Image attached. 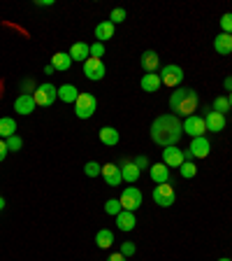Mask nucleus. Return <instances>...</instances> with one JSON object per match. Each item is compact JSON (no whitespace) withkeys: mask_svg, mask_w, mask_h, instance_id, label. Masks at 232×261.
I'll return each mask as SVG.
<instances>
[{"mask_svg":"<svg viewBox=\"0 0 232 261\" xmlns=\"http://www.w3.org/2000/svg\"><path fill=\"white\" fill-rule=\"evenodd\" d=\"M184 136V124L177 114H160L151 124V140L160 147H174Z\"/></svg>","mask_w":232,"mask_h":261,"instance_id":"f257e3e1","label":"nucleus"},{"mask_svg":"<svg viewBox=\"0 0 232 261\" xmlns=\"http://www.w3.org/2000/svg\"><path fill=\"white\" fill-rule=\"evenodd\" d=\"M197 105H200V96H197L195 89L179 87V89H174L172 96H170V108H172V112L177 114V117H190V114L197 110Z\"/></svg>","mask_w":232,"mask_h":261,"instance_id":"f03ea898","label":"nucleus"},{"mask_svg":"<svg viewBox=\"0 0 232 261\" xmlns=\"http://www.w3.org/2000/svg\"><path fill=\"white\" fill-rule=\"evenodd\" d=\"M95 110H97V98L93 93H79V98H77V103H75L77 117L79 119H91L93 114H95Z\"/></svg>","mask_w":232,"mask_h":261,"instance_id":"7ed1b4c3","label":"nucleus"},{"mask_svg":"<svg viewBox=\"0 0 232 261\" xmlns=\"http://www.w3.org/2000/svg\"><path fill=\"white\" fill-rule=\"evenodd\" d=\"M32 98H35V103H38L40 108H49V105L56 103V98H58V89H56L54 84L44 82V84H40V87L35 89Z\"/></svg>","mask_w":232,"mask_h":261,"instance_id":"20e7f679","label":"nucleus"},{"mask_svg":"<svg viewBox=\"0 0 232 261\" xmlns=\"http://www.w3.org/2000/svg\"><path fill=\"white\" fill-rule=\"evenodd\" d=\"M209 152H211V142L202 136V138H193L190 140V147L184 152V156H186V161H190V159H207Z\"/></svg>","mask_w":232,"mask_h":261,"instance_id":"39448f33","label":"nucleus"},{"mask_svg":"<svg viewBox=\"0 0 232 261\" xmlns=\"http://www.w3.org/2000/svg\"><path fill=\"white\" fill-rule=\"evenodd\" d=\"M184 70L179 68V65H174V63H170V65H162L160 68V80H162V84L165 87H170V89H179V84L184 82Z\"/></svg>","mask_w":232,"mask_h":261,"instance_id":"423d86ee","label":"nucleus"},{"mask_svg":"<svg viewBox=\"0 0 232 261\" xmlns=\"http://www.w3.org/2000/svg\"><path fill=\"white\" fill-rule=\"evenodd\" d=\"M153 201H156V205H160V207L174 205V201H177L174 185H170V182H165V185H158L156 189H153Z\"/></svg>","mask_w":232,"mask_h":261,"instance_id":"0eeeda50","label":"nucleus"},{"mask_svg":"<svg viewBox=\"0 0 232 261\" xmlns=\"http://www.w3.org/2000/svg\"><path fill=\"white\" fill-rule=\"evenodd\" d=\"M119 203H121L123 210L135 212L137 207L142 205V191L137 189V187H125L123 194H121V198H119Z\"/></svg>","mask_w":232,"mask_h":261,"instance_id":"6e6552de","label":"nucleus"},{"mask_svg":"<svg viewBox=\"0 0 232 261\" xmlns=\"http://www.w3.org/2000/svg\"><path fill=\"white\" fill-rule=\"evenodd\" d=\"M105 72H107V68H105L103 59H93V56H88V59L84 61V75H86L88 80L100 82L105 77Z\"/></svg>","mask_w":232,"mask_h":261,"instance_id":"1a4fd4ad","label":"nucleus"},{"mask_svg":"<svg viewBox=\"0 0 232 261\" xmlns=\"http://www.w3.org/2000/svg\"><path fill=\"white\" fill-rule=\"evenodd\" d=\"M184 133H188L190 138H202L207 133V124L205 117H197V114H190L184 121Z\"/></svg>","mask_w":232,"mask_h":261,"instance_id":"9d476101","label":"nucleus"},{"mask_svg":"<svg viewBox=\"0 0 232 261\" xmlns=\"http://www.w3.org/2000/svg\"><path fill=\"white\" fill-rule=\"evenodd\" d=\"M184 161H186L184 149H179L177 145H174V147H165V149H162V163H165L168 168H179Z\"/></svg>","mask_w":232,"mask_h":261,"instance_id":"9b49d317","label":"nucleus"},{"mask_svg":"<svg viewBox=\"0 0 232 261\" xmlns=\"http://www.w3.org/2000/svg\"><path fill=\"white\" fill-rule=\"evenodd\" d=\"M35 108H38V103H35L32 93H21V96L14 100V112L21 114V117H26V114H32V112H35Z\"/></svg>","mask_w":232,"mask_h":261,"instance_id":"f8f14e48","label":"nucleus"},{"mask_svg":"<svg viewBox=\"0 0 232 261\" xmlns=\"http://www.w3.org/2000/svg\"><path fill=\"white\" fill-rule=\"evenodd\" d=\"M205 124H207V130H211V133H221L223 128H225V114H218L214 112V110L207 108L205 110Z\"/></svg>","mask_w":232,"mask_h":261,"instance_id":"ddd939ff","label":"nucleus"},{"mask_svg":"<svg viewBox=\"0 0 232 261\" xmlns=\"http://www.w3.org/2000/svg\"><path fill=\"white\" fill-rule=\"evenodd\" d=\"M103 177L109 187H119L123 182V175H121V168L116 163H105L103 166Z\"/></svg>","mask_w":232,"mask_h":261,"instance_id":"4468645a","label":"nucleus"},{"mask_svg":"<svg viewBox=\"0 0 232 261\" xmlns=\"http://www.w3.org/2000/svg\"><path fill=\"white\" fill-rule=\"evenodd\" d=\"M149 175H151V179L156 182V185H165V182H170V168L162 161L149 166Z\"/></svg>","mask_w":232,"mask_h":261,"instance_id":"2eb2a0df","label":"nucleus"},{"mask_svg":"<svg viewBox=\"0 0 232 261\" xmlns=\"http://www.w3.org/2000/svg\"><path fill=\"white\" fill-rule=\"evenodd\" d=\"M140 63H142V68H144L146 72H156L158 68H160V56H158L153 49H146L144 54H142Z\"/></svg>","mask_w":232,"mask_h":261,"instance_id":"dca6fc26","label":"nucleus"},{"mask_svg":"<svg viewBox=\"0 0 232 261\" xmlns=\"http://www.w3.org/2000/svg\"><path fill=\"white\" fill-rule=\"evenodd\" d=\"M140 87L144 89L146 93H156L158 89L162 87V80H160V75H158V72H146V75L142 77Z\"/></svg>","mask_w":232,"mask_h":261,"instance_id":"f3484780","label":"nucleus"},{"mask_svg":"<svg viewBox=\"0 0 232 261\" xmlns=\"http://www.w3.org/2000/svg\"><path fill=\"white\" fill-rule=\"evenodd\" d=\"M116 226L121 228V231H132V228L137 226V219H135V212H128V210H121L119 215H116Z\"/></svg>","mask_w":232,"mask_h":261,"instance_id":"a211bd4d","label":"nucleus"},{"mask_svg":"<svg viewBox=\"0 0 232 261\" xmlns=\"http://www.w3.org/2000/svg\"><path fill=\"white\" fill-rule=\"evenodd\" d=\"M214 49H216L221 56L232 54V35L230 33H221V35H216V38H214Z\"/></svg>","mask_w":232,"mask_h":261,"instance_id":"6ab92c4d","label":"nucleus"},{"mask_svg":"<svg viewBox=\"0 0 232 261\" xmlns=\"http://www.w3.org/2000/svg\"><path fill=\"white\" fill-rule=\"evenodd\" d=\"M119 140H121V136H119V130L114 128V126H103V128H100V142H103V145L116 147L119 145Z\"/></svg>","mask_w":232,"mask_h":261,"instance_id":"aec40b11","label":"nucleus"},{"mask_svg":"<svg viewBox=\"0 0 232 261\" xmlns=\"http://www.w3.org/2000/svg\"><path fill=\"white\" fill-rule=\"evenodd\" d=\"M119 168H121V175H123V179H125V182H130V185H132V182H137V179H140V175H142V170L137 168L132 161H123Z\"/></svg>","mask_w":232,"mask_h":261,"instance_id":"412c9836","label":"nucleus"},{"mask_svg":"<svg viewBox=\"0 0 232 261\" xmlns=\"http://www.w3.org/2000/svg\"><path fill=\"white\" fill-rule=\"evenodd\" d=\"M68 54H70L72 61H86L88 56H91V44H86V42H75Z\"/></svg>","mask_w":232,"mask_h":261,"instance_id":"4be33fe9","label":"nucleus"},{"mask_svg":"<svg viewBox=\"0 0 232 261\" xmlns=\"http://www.w3.org/2000/svg\"><path fill=\"white\" fill-rule=\"evenodd\" d=\"M51 65H54V70L65 72V70H68V68L72 65L70 54H68V51H56V54L51 56Z\"/></svg>","mask_w":232,"mask_h":261,"instance_id":"5701e85b","label":"nucleus"},{"mask_svg":"<svg viewBox=\"0 0 232 261\" xmlns=\"http://www.w3.org/2000/svg\"><path fill=\"white\" fill-rule=\"evenodd\" d=\"M58 98L63 103H77V98H79V89L75 84H63L58 89Z\"/></svg>","mask_w":232,"mask_h":261,"instance_id":"b1692460","label":"nucleus"},{"mask_svg":"<svg viewBox=\"0 0 232 261\" xmlns=\"http://www.w3.org/2000/svg\"><path fill=\"white\" fill-rule=\"evenodd\" d=\"M95 38H97V42H105V40L114 38V23L109 21V19L95 26Z\"/></svg>","mask_w":232,"mask_h":261,"instance_id":"393cba45","label":"nucleus"},{"mask_svg":"<svg viewBox=\"0 0 232 261\" xmlns=\"http://www.w3.org/2000/svg\"><path fill=\"white\" fill-rule=\"evenodd\" d=\"M16 136V121L12 117H0V138H12Z\"/></svg>","mask_w":232,"mask_h":261,"instance_id":"a878e982","label":"nucleus"},{"mask_svg":"<svg viewBox=\"0 0 232 261\" xmlns=\"http://www.w3.org/2000/svg\"><path fill=\"white\" fill-rule=\"evenodd\" d=\"M114 243V233L109 231V228H100L95 233V245L100 247V250H107V247H112Z\"/></svg>","mask_w":232,"mask_h":261,"instance_id":"bb28decb","label":"nucleus"},{"mask_svg":"<svg viewBox=\"0 0 232 261\" xmlns=\"http://www.w3.org/2000/svg\"><path fill=\"white\" fill-rule=\"evenodd\" d=\"M211 110L218 114H225L227 110H230V100H227V96H218L214 98V105H211Z\"/></svg>","mask_w":232,"mask_h":261,"instance_id":"cd10ccee","label":"nucleus"},{"mask_svg":"<svg viewBox=\"0 0 232 261\" xmlns=\"http://www.w3.org/2000/svg\"><path fill=\"white\" fill-rule=\"evenodd\" d=\"M179 170H181V177H186V179H190V177L197 175V166H195L193 161H184L181 166H179Z\"/></svg>","mask_w":232,"mask_h":261,"instance_id":"c85d7f7f","label":"nucleus"},{"mask_svg":"<svg viewBox=\"0 0 232 261\" xmlns=\"http://www.w3.org/2000/svg\"><path fill=\"white\" fill-rule=\"evenodd\" d=\"M84 173H86L88 177H97V175H103V166L97 161H88L86 166H84Z\"/></svg>","mask_w":232,"mask_h":261,"instance_id":"c756f323","label":"nucleus"},{"mask_svg":"<svg viewBox=\"0 0 232 261\" xmlns=\"http://www.w3.org/2000/svg\"><path fill=\"white\" fill-rule=\"evenodd\" d=\"M125 16H128V14H125L123 7H116V10L109 12V21L116 26V23H123V21H125Z\"/></svg>","mask_w":232,"mask_h":261,"instance_id":"7c9ffc66","label":"nucleus"},{"mask_svg":"<svg viewBox=\"0 0 232 261\" xmlns=\"http://www.w3.org/2000/svg\"><path fill=\"white\" fill-rule=\"evenodd\" d=\"M121 210H123V207H121V203L116 201V198H109V201L105 203V212H107V215H112V217H116Z\"/></svg>","mask_w":232,"mask_h":261,"instance_id":"2f4dec72","label":"nucleus"},{"mask_svg":"<svg viewBox=\"0 0 232 261\" xmlns=\"http://www.w3.org/2000/svg\"><path fill=\"white\" fill-rule=\"evenodd\" d=\"M7 149H10V152H19V149H21L23 147V140L19 136H12V138H7Z\"/></svg>","mask_w":232,"mask_h":261,"instance_id":"473e14b6","label":"nucleus"},{"mask_svg":"<svg viewBox=\"0 0 232 261\" xmlns=\"http://www.w3.org/2000/svg\"><path fill=\"white\" fill-rule=\"evenodd\" d=\"M121 254H123L125 259L135 254V243H132V240H125V243H121Z\"/></svg>","mask_w":232,"mask_h":261,"instance_id":"72a5a7b5","label":"nucleus"},{"mask_svg":"<svg viewBox=\"0 0 232 261\" xmlns=\"http://www.w3.org/2000/svg\"><path fill=\"white\" fill-rule=\"evenodd\" d=\"M221 28H223V33H230L232 35V14L230 12L221 16Z\"/></svg>","mask_w":232,"mask_h":261,"instance_id":"f704fd0d","label":"nucleus"},{"mask_svg":"<svg viewBox=\"0 0 232 261\" xmlns=\"http://www.w3.org/2000/svg\"><path fill=\"white\" fill-rule=\"evenodd\" d=\"M103 54H105V44H103V42H97V40H95V42L91 44V56H93V59H100Z\"/></svg>","mask_w":232,"mask_h":261,"instance_id":"c9c22d12","label":"nucleus"},{"mask_svg":"<svg viewBox=\"0 0 232 261\" xmlns=\"http://www.w3.org/2000/svg\"><path fill=\"white\" fill-rule=\"evenodd\" d=\"M132 163H135V166H137V168H140V170H142V168H149V166H151V163H149V159H146V156H137Z\"/></svg>","mask_w":232,"mask_h":261,"instance_id":"e433bc0d","label":"nucleus"},{"mask_svg":"<svg viewBox=\"0 0 232 261\" xmlns=\"http://www.w3.org/2000/svg\"><path fill=\"white\" fill-rule=\"evenodd\" d=\"M21 89H23V93H35V89H38V87H35V84H32V82L30 80H26V82H23V84H21Z\"/></svg>","mask_w":232,"mask_h":261,"instance_id":"4c0bfd02","label":"nucleus"},{"mask_svg":"<svg viewBox=\"0 0 232 261\" xmlns=\"http://www.w3.org/2000/svg\"><path fill=\"white\" fill-rule=\"evenodd\" d=\"M7 152H10V149H7V142H5V140H0V161H5Z\"/></svg>","mask_w":232,"mask_h":261,"instance_id":"58836bf2","label":"nucleus"},{"mask_svg":"<svg viewBox=\"0 0 232 261\" xmlns=\"http://www.w3.org/2000/svg\"><path fill=\"white\" fill-rule=\"evenodd\" d=\"M107 261H128V259H125V256L121 254V252H116V254H109V259H107Z\"/></svg>","mask_w":232,"mask_h":261,"instance_id":"ea45409f","label":"nucleus"},{"mask_svg":"<svg viewBox=\"0 0 232 261\" xmlns=\"http://www.w3.org/2000/svg\"><path fill=\"white\" fill-rule=\"evenodd\" d=\"M35 5L38 7H51L54 5V0H35Z\"/></svg>","mask_w":232,"mask_h":261,"instance_id":"a19ab883","label":"nucleus"},{"mask_svg":"<svg viewBox=\"0 0 232 261\" xmlns=\"http://www.w3.org/2000/svg\"><path fill=\"white\" fill-rule=\"evenodd\" d=\"M223 87H225V91L232 93V77H225V80H223Z\"/></svg>","mask_w":232,"mask_h":261,"instance_id":"79ce46f5","label":"nucleus"},{"mask_svg":"<svg viewBox=\"0 0 232 261\" xmlns=\"http://www.w3.org/2000/svg\"><path fill=\"white\" fill-rule=\"evenodd\" d=\"M44 72H47V75H54V72H56V70H54V65L49 63V65H47V68H44Z\"/></svg>","mask_w":232,"mask_h":261,"instance_id":"37998d69","label":"nucleus"},{"mask_svg":"<svg viewBox=\"0 0 232 261\" xmlns=\"http://www.w3.org/2000/svg\"><path fill=\"white\" fill-rule=\"evenodd\" d=\"M0 210H5V198L0 196Z\"/></svg>","mask_w":232,"mask_h":261,"instance_id":"c03bdc74","label":"nucleus"},{"mask_svg":"<svg viewBox=\"0 0 232 261\" xmlns=\"http://www.w3.org/2000/svg\"><path fill=\"white\" fill-rule=\"evenodd\" d=\"M227 100H230V108H232V93H230V96H227Z\"/></svg>","mask_w":232,"mask_h":261,"instance_id":"a18cd8bd","label":"nucleus"},{"mask_svg":"<svg viewBox=\"0 0 232 261\" xmlns=\"http://www.w3.org/2000/svg\"><path fill=\"white\" fill-rule=\"evenodd\" d=\"M218 261H232V259H227V256H223V259H218Z\"/></svg>","mask_w":232,"mask_h":261,"instance_id":"49530a36","label":"nucleus"}]
</instances>
